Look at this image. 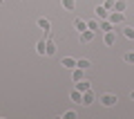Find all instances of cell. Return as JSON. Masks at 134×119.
I'll return each mask as SVG.
<instances>
[{
    "instance_id": "1",
    "label": "cell",
    "mask_w": 134,
    "mask_h": 119,
    "mask_svg": "<svg viewBox=\"0 0 134 119\" xmlns=\"http://www.w3.org/2000/svg\"><path fill=\"white\" fill-rule=\"evenodd\" d=\"M107 20H110V23H112V25L116 27V25H121V23L125 20V14H123V11H110V16H107Z\"/></svg>"
},
{
    "instance_id": "2",
    "label": "cell",
    "mask_w": 134,
    "mask_h": 119,
    "mask_svg": "<svg viewBox=\"0 0 134 119\" xmlns=\"http://www.w3.org/2000/svg\"><path fill=\"white\" fill-rule=\"evenodd\" d=\"M116 101H119V97H116V95H100V103L105 106V108L116 106Z\"/></svg>"
},
{
    "instance_id": "3",
    "label": "cell",
    "mask_w": 134,
    "mask_h": 119,
    "mask_svg": "<svg viewBox=\"0 0 134 119\" xmlns=\"http://www.w3.org/2000/svg\"><path fill=\"white\" fill-rule=\"evenodd\" d=\"M103 43H105L107 47H112V45L116 43V29H112V32H105V36H103Z\"/></svg>"
},
{
    "instance_id": "4",
    "label": "cell",
    "mask_w": 134,
    "mask_h": 119,
    "mask_svg": "<svg viewBox=\"0 0 134 119\" xmlns=\"http://www.w3.org/2000/svg\"><path fill=\"white\" fill-rule=\"evenodd\" d=\"M60 65L65 67V70H74V67H78V61H76V58H72V56H65L60 61Z\"/></svg>"
},
{
    "instance_id": "5",
    "label": "cell",
    "mask_w": 134,
    "mask_h": 119,
    "mask_svg": "<svg viewBox=\"0 0 134 119\" xmlns=\"http://www.w3.org/2000/svg\"><path fill=\"white\" fill-rule=\"evenodd\" d=\"M94 36H96V32H92V29H85V32H81V43H92L94 41Z\"/></svg>"
},
{
    "instance_id": "6",
    "label": "cell",
    "mask_w": 134,
    "mask_h": 119,
    "mask_svg": "<svg viewBox=\"0 0 134 119\" xmlns=\"http://www.w3.org/2000/svg\"><path fill=\"white\" fill-rule=\"evenodd\" d=\"M94 99H96V95H94L92 90L83 92V101H81V106H92V103H94Z\"/></svg>"
},
{
    "instance_id": "7",
    "label": "cell",
    "mask_w": 134,
    "mask_h": 119,
    "mask_svg": "<svg viewBox=\"0 0 134 119\" xmlns=\"http://www.w3.org/2000/svg\"><path fill=\"white\" fill-rule=\"evenodd\" d=\"M36 23H38V27L45 32V38H49V27H52V23H49L47 18H38Z\"/></svg>"
},
{
    "instance_id": "8",
    "label": "cell",
    "mask_w": 134,
    "mask_h": 119,
    "mask_svg": "<svg viewBox=\"0 0 134 119\" xmlns=\"http://www.w3.org/2000/svg\"><path fill=\"white\" fill-rule=\"evenodd\" d=\"M94 14H96V18H98V20H105L107 16H110V11H107V9H105V7H103V5H96Z\"/></svg>"
},
{
    "instance_id": "9",
    "label": "cell",
    "mask_w": 134,
    "mask_h": 119,
    "mask_svg": "<svg viewBox=\"0 0 134 119\" xmlns=\"http://www.w3.org/2000/svg\"><path fill=\"white\" fill-rule=\"evenodd\" d=\"M112 29H116V27H114L107 18H105V20H98V32H112Z\"/></svg>"
},
{
    "instance_id": "10",
    "label": "cell",
    "mask_w": 134,
    "mask_h": 119,
    "mask_svg": "<svg viewBox=\"0 0 134 119\" xmlns=\"http://www.w3.org/2000/svg\"><path fill=\"white\" fill-rule=\"evenodd\" d=\"M36 52H38L40 56H47V41H38V43H36Z\"/></svg>"
},
{
    "instance_id": "11",
    "label": "cell",
    "mask_w": 134,
    "mask_h": 119,
    "mask_svg": "<svg viewBox=\"0 0 134 119\" xmlns=\"http://www.w3.org/2000/svg\"><path fill=\"white\" fill-rule=\"evenodd\" d=\"M83 72H85L83 67H74V70H72V81H74V83H78V81L83 79Z\"/></svg>"
},
{
    "instance_id": "12",
    "label": "cell",
    "mask_w": 134,
    "mask_h": 119,
    "mask_svg": "<svg viewBox=\"0 0 134 119\" xmlns=\"http://www.w3.org/2000/svg\"><path fill=\"white\" fill-rule=\"evenodd\" d=\"M74 29H78V34H81V32H85V29H87V20L76 18V20H74Z\"/></svg>"
},
{
    "instance_id": "13",
    "label": "cell",
    "mask_w": 134,
    "mask_h": 119,
    "mask_svg": "<svg viewBox=\"0 0 134 119\" xmlns=\"http://www.w3.org/2000/svg\"><path fill=\"white\" fill-rule=\"evenodd\" d=\"M60 5L65 11H74L76 9V0H60Z\"/></svg>"
},
{
    "instance_id": "14",
    "label": "cell",
    "mask_w": 134,
    "mask_h": 119,
    "mask_svg": "<svg viewBox=\"0 0 134 119\" xmlns=\"http://www.w3.org/2000/svg\"><path fill=\"white\" fill-rule=\"evenodd\" d=\"M69 99H72L74 103H81V101H83V92L74 88V90H72V95H69Z\"/></svg>"
},
{
    "instance_id": "15",
    "label": "cell",
    "mask_w": 134,
    "mask_h": 119,
    "mask_svg": "<svg viewBox=\"0 0 134 119\" xmlns=\"http://www.w3.org/2000/svg\"><path fill=\"white\" fill-rule=\"evenodd\" d=\"M125 9H127V2H125V0H116L112 11H125Z\"/></svg>"
},
{
    "instance_id": "16",
    "label": "cell",
    "mask_w": 134,
    "mask_h": 119,
    "mask_svg": "<svg viewBox=\"0 0 134 119\" xmlns=\"http://www.w3.org/2000/svg\"><path fill=\"white\" fill-rule=\"evenodd\" d=\"M54 54H56V43L52 38H47V56H54Z\"/></svg>"
},
{
    "instance_id": "17",
    "label": "cell",
    "mask_w": 134,
    "mask_h": 119,
    "mask_svg": "<svg viewBox=\"0 0 134 119\" xmlns=\"http://www.w3.org/2000/svg\"><path fill=\"white\" fill-rule=\"evenodd\" d=\"M76 90H81V92H87V90H92V86H90L87 81H83V79H81V81L76 83Z\"/></svg>"
},
{
    "instance_id": "18",
    "label": "cell",
    "mask_w": 134,
    "mask_h": 119,
    "mask_svg": "<svg viewBox=\"0 0 134 119\" xmlns=\"http://www.w3.org/2000/svg\"><path fill=\"white\" fill-rule=\"evenodd\" d=\"M123 36L130 38V41H134V27H123Z\"/></svg>"
},
{
    "instance_id": "19",
    "label": "cell",
    "mask_w": 134,
    "mask_h": 119,
    "mask_svg": "<svg viewBox=\"0 0 134 119\" xmlns=\"http://www.w3.org/2000/svg\"><path fill=\"white\" fill-rule=\"evenodd\" d=\"M78 67H83V70H90V67H92V63L87 61V58H78Z\"/></svg>"
},
{
    "instance_id": "20",
    "label": "cell",
    "mask_w": 134,
    "mask_h": 119,
    "mask_svg": "<svg viewBox=\"0 0 134 119\" xmlns=\"http://www.w3.org/2000/svg\"><path fill=\"white\" fill-rule=\"evenodd\" d=\"M87 29H92V32H98V23H96V20H87Z\"/></svg>"
},
{
    "instance_id": "21",
    "label": "cell",
    "mask_w": 134,
    "mask_h": 119,
    "mask_svg": "<svg viewBox=\"0 0 134 119\" xmlns=\"http://www.w3.org/2000/svg\"><path fill=\"white\" fill-rule=\"evenodd\" d=\"M114 2H116V0H105V2H103V7H105L107 11H112V9H114Z\"/></svg>"
},
{
    "instance_id": "22",
    "label": "cell",
    "mask_w": 134,
    "mask_h": 119,
    "mask_svg": "<svg viewBox=\"0 0 134 119\" xmlns=\"http://www.w3.org/2000/svg\"><path fill=\"white\" fill-rule=\"evenodd\" d=\"M63 119H76V112L74 110H67V112H63Z\"/></svg>"
},
{
    "instance_id": "23",
    "label": "cell",
    "mask_w": 134,
    "mask_h": 119,
    "mask_svg": "<svg viewBox=\"0 0 134 119\" xmlns=\"http://www.w3.org/2000/svg\"><path fill=\"white\" fill-rule=\"evenodd\" d=\"M125 63H134V52H125Z\"/></svg>"
},
{
    "instance_id": "24",
    "label": "cell",
    "mask_w": 134,
    "mask_h": 119,
    "mask_svg": "<svg viewBox=\"0 0 134 119\" xmlns=\"http://www.w3.org/2000/svg\"><path fill=\"white\" fill-rule=\"evenodd\" d=\"M130 97H132V101H134V90H132V92H130Z\"/></svg>"
},
{
    "instance_id": "25",
    "label": "cell",
    "mask_w": 134,
    "mask_h": 119,
    "mask_svg": "<svg viewBox=\"0 0 134 119\" xmlns=\"http://www.w3.org/2000/svg\"><path fill=\"white\" fill-rule=\"evenodd\" d=\"M2 2H5V0H0V5H2Z\"/></svg>"
}]
</instances>
